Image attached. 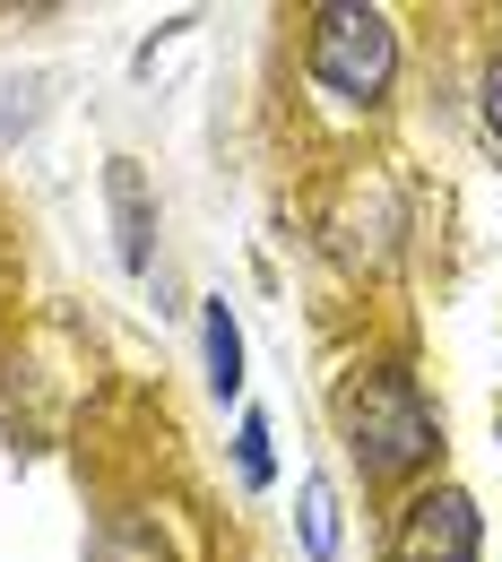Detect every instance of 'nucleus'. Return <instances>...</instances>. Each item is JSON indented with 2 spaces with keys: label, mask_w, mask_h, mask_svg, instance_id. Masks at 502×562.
I'll list each match as a JSON object with an SVG mask.
<instances>
[{
  "label": "nucleus",
  "mask_w": 502,
  "mask_h": 562,
  "mask_svg": "<svg viewBox=\"0 0 502 562\" xmlns=\"http://www.w3.org/2000/svg\"><path fill=\"white\" fill-rule=\"evenodd\" d=\"M338 416H347V450H356L364 485H399V476H416L433 450H442V416H433V398L416 390V372H399V363L356 372L347 398H338Z\"/></svg>",
  "instance_id": "nucleus-1"
},
{
  "label": "nucleus",
  "mask_w": 502,
  "mask_h": 562,
  "mask_svg": "<svg viewBox=\"0 0 502 562\" xmlns=\"http://www.w3.org/2000/svg\"><path fill=\"white\" fill-rule=\"evenodd\" d=\"M312 78L347 104H381L399 78V26L381 9H356V0L312 9Z\"/></svg>",
  "instance_id": "nucleus-2"
},
{
  "label": "nucleus",
  "mask_w": 502,
  "mask_h": 562,
  "mask_svg": "<svg viewBox=\"0 0 502 562\" xmlns=\"http://www.w3.org/2000/svg\"><path fill=\"white\" fill-rule=\"evenodd\" d=\"M477 546H486V528L459 485H425L390 528V562H477Z\"/></svg>",
  "instance_id": "nucleus-3"
},
{
  "label": "nucleus",
  "mask_w": 502,
  "mask_h": 562,
  "mask_svg": "<svg viewBox=\"0 0 502 562\" xmlns=\"http://www.w3.org/2000/svg\"><path fill=\"white\" fill-rule=\"evenodd\" d=\"M104 200H113V225H122V260L147 269V234H156V209H147V182L131 156H113L104 165Z\"/></svg>",
  "instance_id": "nucleus-4"
},
{
  "label": "nucleus",
  "mask_w": 502,
  "mask_h": 562,
  "mask_svg": "<svg viewBox=\"0 0 502 562\" xmlns=\"http://www.w3.org/2000/svg\"><path fill=\"white\" fill-rule=\"evenodd\" d=\"M209 390H216V398L243 390V329H234L225 294H209Z\"/></svg>",
  "instance_id": "nucleus-5"
},
{
  "label": "nucleus",
  "mask_w": 502,
  "mask_h": 562,
  "mask_svg": "<svg viewBox=\"0 0 502 562\" xmlns=\"http://www.w3.org/2000/svg\"><path fill=\"white\" fill-rule=\"evenodd\" d=\"M303 554L338 562V510H330V485H321V476L303 485Z\"/></svg>",
  "instance_id": "nucleus-6"
},
{
  "label": "nucleus",
  "mask_w": 502,
  "mask_h": 562,
  "mask_svg": "<svg viewBox=\"0 0 502 562\" xmlns=\"http://www.w3.org/2000/svg\"><path fill=\"white\" fill-rule=\"evenodd\" d=\"M477 122H486V147L502 156V53L486 61V87H477Z\"/></svg>",
  "instance_id": "nucleus-7"
},
{
  "label": "nucleus",
  "mask_w": 502,
  "mask_h": 562,
  "mask_svg": "<svg viewBox=\"0 0 502 562\" xmlns=\"http://www.w3.org/2000/svg\"><path fill=\"white\" fill-rule=\"evenodd\" d=\"M234 450H243V485H269V424L243 416V441H234Z\"/></svg>",
  "instance_id": "nucleus-8"
}]
</instances>
